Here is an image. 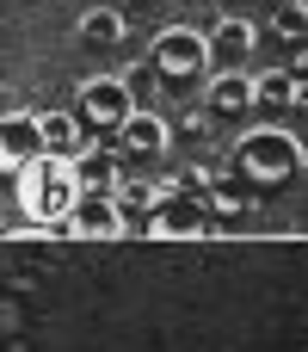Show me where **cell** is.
<instances>
[{
  "label": "cell",
  "instance_id": "cell-1",
  "mask_svg": "<svg viewBox=\"0 0 308 352\" xmlns=\"http://www.w3.org/2000/svg\"><path fill=\"white\" fill-rule=\"evenodd\" d=\"M80 192H86L80 186V161H62V155H43L25 173H12V198H25V217L31 223H62L68 229Z\"/></svg>",
  "mask_w": 308,
  "mask_h": 352
},
{
  "label": "cell",
  "instance_id": "cell-2",
  "mask_svg": "<svg viewBox=\"0 0 308 352\" xmlns=\"http://www.w3.org/2000/svg\"><path fill=\"white\" fill-rule=\"evenodd\" d=\"M235 173L247 186H284L290 173H303V142L284 124H259L235 142Z\"/></svg>",
  "mask_w": 308,
  "mask_h": 352
},
{
  "label": "cell",
  "instance_id": "cell-3",
  "mask_svg": "<svg viewBox=\"0 0 308 352\" xmlns=\"http://www.w3.org/2000/svg\"><path fill=\"white\" fill-rule=\"evenodd\" d=\"M148 68H154L167 87L198 80V74H210V37L191 31V25H167V31L148 43Z\"/></svg>",
  "mask_w": 308,
  "mask_h": 352
},
{
  "label": "cell",
  "instance_id": "cell-4",
  "mask_svg": "<svg viewBox=\"0 0 308 352\" xmlns=\"http://www.w3.org/2000/svg\"><path fill=\"white\" fill-rule=\"evenodd\" d=\"M136 111H142V105H136L130 74H99V80H86V87H80V118H86L93 130H105V136H117Z\"/></svg>",
  "mask_w": 308,
  "mask_h": 352
},
{
  "label": "cell",
  "instance_id": "cell-5",
  "mask_svg": "<svg viewBox=\"0 0 308 352\" xmlns=\"http://www.w3.org/2000/svg\"><path fill=\"white\" fill-rule=\"evenodd\" d=\"M130 229H136V235H204V229H216V210H210V198H198V192H173L161 210L136 217Z\"/></svg>",
  "mask_w": 308,
  "mask_h": 352
},
{
  "label": "cell",
  "instance_id": "cell-6",
  "mask_svg": "<svg viewBox=\"0 0 308 352\" xmlns=\"http://www.w3.org/2000/svg\"><path fill=\"white\" fill-rule=\"evenodd\" d=\"M111 142H117V155H123V161H161V155L173 148V124H167L161 111H136Z\"/></svg>",
  "mask_w": 308,
  "mask_h": 352
},
{
  "label": "cell",
  "instance_id": "cell-7",
  "mask_svg": "<svg viewBox=\"0 0 308 352\" xmlns=\"http://www.w3.org/2000/svg\"><path fill=\"white\" fill-rule=\"evenodd\" d=\"M216 118H241V111H259V74L247 68H216L210 74V99H204Z\"/></svg>",
  "mask_w": 308,
  "mask_h": 352
},
{
  "label": "cell",
  "instance_id": "cell-8",
  "mask_svg": "<svg viewBox=\"0 0 308 352\" xmlns=\"http://www.w3.org/2000/svg\"><path fill=\"white\" fill-rule=\"evenodd\" d=\"M31 161H43V124L25 118V111H6V124H0V167L25 173Z\"/></svg>",
  "mask_w": 308,
  "mask_h": 352
},
{
  "label": "cell",
  "instance_id": "cell-9",
  "mask_svg": "<svg viewBox=\"0 0 308 352\" xmlns=\"http://www.w3.org/2000/svg\"><path fill=\"white\" fill-rule=\"evenodd\" d=\"M253 50H259V31H253V19H222L216 31H210V68H247L253 62Z\"/></svg>",
  "mask_w": 308,
  "mask_h": 352
},
{
  "label": "cell",
  "instance_id": "cell-10",
  "mask_svg": "<svg viewBox=\"0 0 308 352\" xmlns=\"http://www.w3.org/2000/svg\"><path fill=\"white\" fill-rule=\"evenodd\" d=\"M43 124V155H62V161H80L93 148V124L74 118V111H37Z\"/></svg>",
  "mask_w": 308,
  "mask_h": 352
},
{
  "label": "cell",
  "instance_id": "cell-11",
  "mask_svg": "<svg viewBox=\"0 0 308 352\" xmlns=\"http://www.w3.org/2000/svg\"><path fill=\"white\" fill-rule=\"evenodd\" d=\"M68 229H74V235H123V229H130V217H123V204H117L111 192H80V204H74Z\"/></svg>",
  "mask_w": 308,
  "mask_h": 352
},
{
  "label": "cell",
  "instance_id": "cell-12",
  "mask_svg": "<svg viewBox=\"0 0 308 352\" xmlns=\"http://www.w3.org/2000/svg\"><path fill=\"white\" fill-rule=\"evenodd\" d=\"M173 192H179V179H154V173H123V179H117V204H123L130 223L148 217V210H161Z\"/></svg>",
  "mask_w": 308,
  "mask_h": 352
},
{
  "label": "cell",
  "instance_id": "cell-13",
  "mask_svg": "<svg viewBox=\"0 0 308 352\" xmlns=\"http://www.w3.org/2000/svg\"><path fill=\"white\" fill-rule=\"evenodd\" d=\"M123 6H86L80 12V43H93V50H117L123 43Z\"/></svg>",
  "mask_w": 308,
  "mask_h": 352
},
{
  "label": "cell",
  "instance_id": "cell-14",
  "mask_svg": "<svg viewBox=\"0 0 308 352\" xmlns=\"http://www.w3.org/2000/svg\"><path fill=\"white\" fill-rule=\"evenodd\" d=\"M117 179H123V173H117V161H111L105 148H86V155H80V186H86V192H111V198H117Z\"/></svg>",
  "mask_w": 308,
  "mask_h": 352
},
{
  "label": "cell",
  "instance_id": "cell-15",
  "mask_svg": "<svg viewBox=\"0 0 308 352\" xmlns=\"http://www.w3.org/2000/svg\"><path fill=\"white\" fill-rule=\"evenodd\" d=\"M290 105H296V74L290 68L259 74V111H290Z\"/></svg>",
  "mask_w": 308,
  "mask_h": 352
},
{
  "label": "cell",
  "instance_id": "cell-16",
  "mask_svg": "<svg viewBox=\"0 0 308 352\" xmlns=\"http://www.w3.org/2000/svg\"><path fill=\"white\" fill-rule=\"evenodd\" d=\"M235 179H241V173H228V179L210 192V210H216V223H241V217H253V198H247Z\"/></svg>",
  "mask_w": 308,
  "mask_h": 352
},
{
  "label": "cell",
  "instance_id": "cell-17",
  "mask_svg": "<svg viewBox=\"0 0 308 352\" xmlns=\"http://www.w3.org/2000/svg\"><path fill=\"white\" fill-rule=\"evenodd\" d=\"M272 37H284V43H308V0L272 6Z\"/></svg>",
  "mask_w": 308,
  "mask_h": 352
},
{
  "label": "cell",
  "instance_id": "cell-18",
  "mask_svg": "<svg viewBox=\"0 0 308 352\" xmlns=\"http://www.w3.org/2000/svg\"><path fill=\"white\" fill-rule=\"evenodd\" d=\"M290 74H296V80H308V43H296V62H290Z\"/></svg>",
  "mask_w": 308,
  "mask_h": 352
},
{
  "label": "cell",
  "instance_id": "cell-19",
  "mask_svg": "<svg viewBox=\"0 0 308 352\" xmlns=\"http://www.w3.org/2000/svg\"><path fill=\"white\" fill-rule=\"evenodd\" d=\"M290 111H303V118H308V80H296V105H290Z\"/></svg>",
  "mask_w": 308,
  "mask_h": 352
},
{
  "label": "cell",
  "instance_id": "cell-20",
  "mask_svg": "<svg viewBox=\"0 0 308 352\" xmlns=\"http://www.w3.org/2000/svg\"><path fill=\"white\" fill-rule=\"evenodd\" d=\"M123 6H148V0H123Z\"/></svg>",
  "mask_w": 308,
  "mask_h": 352
},
{
  "label": "cell",
  "instance_id": "cell-21",
  "mask_svg": "<svg viewBox=\"0 0 308 352\" xmlns=\"http://www.w3.org/2000/svg\"><path fill=\"white\" fill-rule=\"evenodd\" d=\"M272 6H290V0H272Z\"/></svg>",
  "mask_w": 308,
  "mask_h": 352
}]
</instances>
